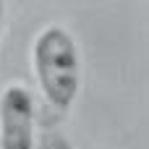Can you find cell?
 <instances>
[{"instance_id": "1", "label": "cell", "mask_w": 149, "mask_h": 149, "mask_svg": "<svg viewBox=\"0 0 149 149\" xmlns=\"http://www.w3.org/2000/svg\"><path fill=\"white\" fill-rule=\"evenodd\" d=\"M31 65L47 105L68 110L81 92V52L73 34L60 24L45 26L31 45Z\"/></svg>"}, {"instance_id": "2", "label": "cell", "mask_w": 149, "mask_h": 149, "mask_svg": "<svg viewBox=\"0 0 149 149\" xmlns=\"http://www.w3.org/2000/svg\"><path fill=\"white\" fill-rule=\"evenodd\" d=\"M0 149H34V97L24 84L0 94Z\"/></svg>"}, {"instance_id": "3", "label": "cell", "mask_w": 149, "mask_h": 149, "mask_svg": "<svg viewBox=\"0 0 149 149\" xmlns=\"http://www.w3.org/2000/svg\"><path fill=\"white\" fill-rule=\"evenodd\" d=\"M0 29H3V0H0Z\"/></svg>"}]
</instances>
